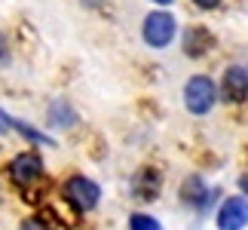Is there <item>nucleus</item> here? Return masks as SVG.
Instances as JSON below:
<instances>
[{"mask_svg": "<svg viewBox=\"0 0 248 230\" xmlns=\"http://www.w3.org/2000/svg\"><path fill=\"white\" fill-rule=\"evenodd\" d=\"M221 95L227 101H245L248 99V71L233 65L224 71V83H221Z\"/></svg>", "mask_w": 248, "mask_h": 230, "instance_id": "obj_5", "label": "nucleus"}, {"mask_svg": "<svg viewBox=\"0 0 248 230\" xmlns=\"http://www.w3.org/2000/svg\"><path fill=\"white\" fill-rule=\"evenodd\" d=\"M9 175L18 184H31V181L40 175V157L37 153H18V157L9 163Z\"/></svg>", "mask_w": 248, "mask_h": 230, "instance_id": "obj_6", "label": "nucleus"}, {"mask_svg": "<svg viewBox=\"0 0 248 230\" xmlns=\"http://www.w3.org/2000/svg\"><path fill=\"white\" fill-rule=\"evenodd\" d=\"M129 230H163V227H159V221H156V218H150V215H132L129 218Z\"/></svg>", "mask_w": 248, "mask_h": 230, "instance_id": "obj_8", "label": "nucleus"}, {"mask_svg": "<svg viewBox=\"0 0 248 230\" xmlns=\"http://www.w3.org/2000/svg\"><path fill=\"white\" fill-rule=\"evenodd\" d=\"M239 187H242L245 194H248V178H242V181H239Z\"/></svg>", "mask_w": 248, "mask_h": 230, "instance_id": "obj_12", "label": "nucleus"}, {"mask_svg": "<svg viewBox=\"0 0 248 230\" xmlns=\"http://www.w3.org/2000/svg\"><path fill=\"white\" fill-rule=\"evenodd\" d=\"M64 194H68V199H71L77 209H83V212L95 209V206H98V199H101L98 184H95V181H89V178H83V175L71 178L68 184H64Z\"/></svg>", "mask_w": 248, "mask_h": 230, "instance_id": "obj_3", "label": "nucleus"}, {"mask_svg": "<svg viewBox=\"0 0 248 230\" xmlns=\"http://www.w3.org/2000/svg\"><path fill=\"white\" fill-rule=\"evenodd\" d=\"M154 3H163V6H166V3H171V0H154Z\"/></svg>", "mask_w": 248, "mask_h": 230, "instance_id": "obj_13", "label": "nucleus"}, {"mask_svg": "<svg viewBox=\"0 0 248 230\" xmlns=\"http://www.w3.org/2000/svg\"><path fill=\"white\" fill-rule=\"evenodd\" d=\"M6 126H9V117H6V114H3V111H0V132H3Z\"/></svg>", "mask_w": 248, "mask_h": 230, "instance_id": "obj_11", "label": "nucleus"}, {"mask_svg": "<svg viewBox=\"0 0 248 230\" xmlns=\"http://www.w3.org/2000/svg\"><path fill=\"white\" fill-rule=\"evenodd\" d=\"M22 230H49V227H46L40 218H28V221L22 224Z\"/></svg>", "mask_w": 248, "mask_h": 230, "instance_id": "obj_9", "label": "nucleus"}, {"mask_svg": "<svg viewBox=\"0 0 248 230\" xmlns=\"http://www.w3.org/2000/svg\"><path fill=\"white\" fill-rule=\"evenodd\" d=\"M175 31H178V25L169 13H150L144 18V40L150 46H156V49H163V46L175 40Z\"/></svg>", "mask_w": 248, "mask_h": 230, "instance_id": "obj_2", "label": "nucleus"}, {"mask_svg": "<svg viewBox=\"0 0 248 230\" xmlns=\"http://www.w3.org/2000/svg\"><path fill=\"white\" fill-rule=\"evenodd\" d=\"M248 224V199L245 197H230L217 209V227L221 230H242Z\"/></svg>", "mask_w": 248, "mask_h": 230, "instance_id": "obj_4", "label": "nucleus"}, {"mask_svg": "<svg viewBox=\"0 0 248 230\" xmlns=\"http://www.w3.org/2000/svg\"><path fill=\"white\" fill-rule=\"evenodd\" d=\"M132 190H135L138 199L150 203V199L159 194V172L156 169H141L135 175V181H132Z\"/></svg>", "mask_w": 248, "mask_h": 230, "instance_id": "obj_7", "label": "nucleus"}, {"mask_svg": "<svg viewBox=\"0 0 248 230\" xmlns=\"http://www.w3.org/2000/svg\"><path fill=\"white\" fill-rule=\"evenodd\" d=\"M221 0H196V6H202V9H215Z\"/></svg>", "mask_w": 248, "mask_h": 230, "instance_id": "obj_10", "label": "nucleus"}, {"mask_svg": "<svg viewBox=\"0 0 248 230\" xmlns=\"http://www.w3.org/2000/svg\"><path fill=\"white\" fill-rule=\"evenodd\" d=\"M217 101V86L212 77H193L184 86V104L190 114H208Z\"/></svg>", "mask_w": 248, "mask_h": 230, "instance_id": "obj_1", "label": "nucleus"}]
</instances>
